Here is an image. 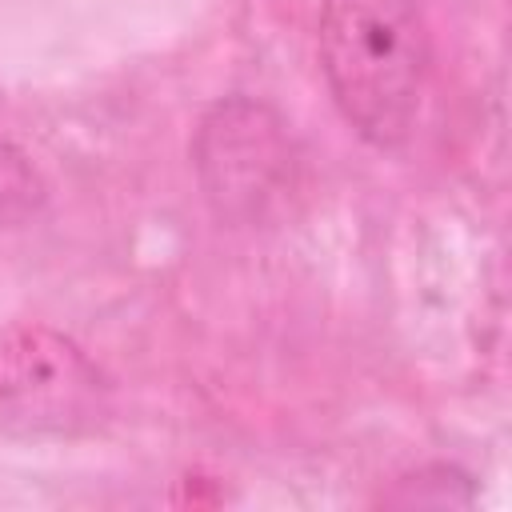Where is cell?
Segmentation results:
<instances>
[{
  "instance_id": "cell-3",
  "label": "cell",
  "mask_w": 512,
  "mask_h": 512,
  "mask_svg": "<svg viewBox=\"0 0 512 512\" xmlns=\"http://www.w3.org/2000/svg\"><path fill=\"white\" fill-rule=\"evenodd\" d=\"M192 164L212 212L228 224H264L296 192V152L284 120L248 96L204 112Z\"/></svg>"
},
{
  "instance_id": "cell-1",
  "label": "cell",
  "mask_w": 512,
  "mask_h": 512,
  "mask_svg": "<svg viewBox=\"0 0 512 512\" xmlns=\"http://www.w3.org/2000/svg\"><path fill=\"white\" fill-rule=\"evenodd\" d=\"M320 72L372 148H400L424 108L432 40L420 0H320Z\"/></svg>"
},
{
  "instance_id": "cell-2",
  "label": "cell",
  "mask_w": 512,
  "mask_h": 512,
  "mask_svg": "<svg viewBox=\"0 0 512 512\" xmlns=\"http://www.w3.org/2000/svg\"><path fill=\"white\" fill-rule=\"evenodd\" d=\"M108 376L64 332L40 320L0 328V436L72 440L104 424Z\"/></svg>"
},
{
  "instance_id": "cell-4",
  "label": "cell",
  "mask_w": 512,
  "mask_h": 512,
  "mask_svg": "<svg viewBox=\"0 0 512 512\" xmlns=\"http://www.w3.org/2000/svg\"><path fill=\"white\" fill-rule=\"evenodd\" d=\"M48 204V188L32 160L0 136V228L32 224Z\"/></svg>"
}]
</instances>
